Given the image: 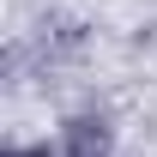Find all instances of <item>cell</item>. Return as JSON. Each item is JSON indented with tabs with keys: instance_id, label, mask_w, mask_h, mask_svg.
I'll return each mask as SVG.
<instances>
[{
	"instance_id": "1",
	"label": "cell",
	"mask_w": 157,
	"mask_h": 157,
	"mask_svg": "<svg viewBox=\"0 0 157 157\" xmlns=\"http://www.w3.org/2000/svg\"><path fill=\"white\" fill-rule=\"evenodd\" d=\"M6 157H48V151H6Z\"/></svg>"
}]
</instances>
